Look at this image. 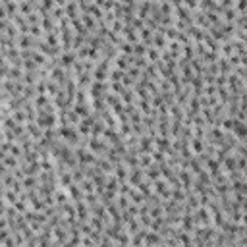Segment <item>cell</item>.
Listing matches in <instances>:
<instances>
[{
	"label": "cell",
	"mask_w": 247,
	"mask_h": 247,
	"mask_svg": "<svg viewBox=\"0 0 247 247\" xmlns=\"http://www.w3.org/2000/svg\"><path fill=\"white\" fill-rule=\"evenodd\" d=\"M116 64H118L120 70H122V68L126 70V68H128V58H126V56H118V58H116Z\"/></svg>",
	"instance_id": "obj_1"
},
{
	"label": "cell",
	"mask_w": 247,
	"mask_h": 247,
	"mask_svg": "<svg viewBox=\"0 0 247 247\" xmlns=\"http://www.w3.org/2000/svg\"><path fill=\"white\" fill-rule=\"evenodd\" d=\"M35 182H37L35 178H27L23 183H25V187H27V189H31V187H35Z\"/></svg>",
	"instance_id": "obj_2"
},
{
	"label": "cell",
	"mask_w": 247,
	"mask_h": 247,
	"mask_svg": "<svg viewBox=\"0 0 247 247\" xmlns=\"http://www.w3.org/2000/svg\"><path fill=\"white\" fill-rule=\"evenodd\" d=\"M149 162H151V156H143V158H141V164H143V166H147Z\"/></svg>",
	"instance_id": "obj_3"
},
{
	"label": "cell",
	"mask_w": 247,
	"mask_h": 247,
	"mask_svg": "<svg viewBox=\"0 0 247 247\" xmlns=\"http://www.w3.org/2000/svg\"><path fill=\"white\" fill-rule=\"evenodd\" d=\"M16 208L17 210H25V203H16Z\"/></svg>",
	"instance_id": "obj_4"
},
{
	"label": "cell",
	"mask_w": 247,
	"mask_h": 247,
	"mask_svg": "<svg viewBox=\"0 0 247 247\" xmlns=\"http://www.w3.org/2000/svg\"><path fill=\"white\" fill-rule=\"evenodd\" d=\"M6 238H8V232H6V230L0 232V239H6Z\"/></svg>",
	"instance_id": "obj_5"
}]
</instances>
